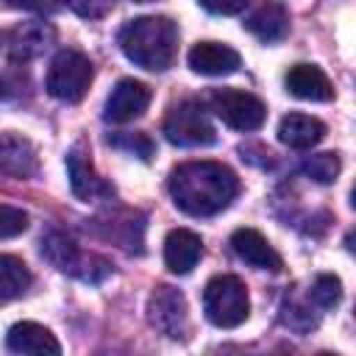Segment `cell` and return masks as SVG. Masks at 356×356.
<instances>
[{
  "mask_svg": "<svg viewBox=\"0 0 356 356\" xmlns=\"http://www.w3.org/2000/svg\"><path fill=\"white\" fill-rule=\"evenodd\" d=\"M245 28H248L256 39H261V42H267V44H270V42H281V39L289 33V14L284 11V6L267 3V6H261L256 14L248 17Z\"/></svg>",
  "mask_w": 356,
  "mask_h": 356,
  "instance_id": "cell-17",
  "label": "cell"
},
{
  "mask_svg": "<svg viewBox=\"0 0 356 356\" xmlns=\"http://www.w3.org/2000/svg\"><path fill=\"white\" fill-rule=\"evenodd\" d=\"M209 103H211V111L228 128H236V131H256V128H261V122L267 117L264 103L256 95L242 92V89H217V92H211Z\"/></svg>",
  "mask_w": 356,
  "mask_h": 356,
  "instance_id": "cell-6",
  "label": "cell"
},
{
  "mask_svg": "<svg viewBox=\"0 0 356 356\" xmlns=\"http://www.w3.org/2000/svg\"><path fill=\"white\" fill-rule=\"evenodd\" d=\"M6 345L11 353H22V356H58L61 353V345L53 337V331L31 320L14 323L6 334Z\"/></svg>",
  "mask_w": 356,
  "mask_h": 356,
  "instance_id": "cell-10",
  "label": "cell"
},
{
  "mask_svg": "<svg viewBox=\"0 0 356 356\" xmlns=\"http://www.w3.org/2000/svg\"><path fill=\"white\" fill-rule=\"evenodd\" d=\"M309 298H312L320 309H334V306L342 300V281H339L337 275L323 273V275L314 278V284H312V289H309Z\"/></svg>",
  "mask_w": 356,
  "mask_h": 356,
  "instance_id": "cell-22",
  "label": "cell"
},
{
  "mask_svg": "<svg viewBox=\"0 0 356 356\" xmlns=\"http://www.w3.org/2000/svg\"><path fill=\"white\" fill-rule=\"evenodd\" d=\"M206 11L211 14H222V17H231V14H239L250 0H197Z\"/></svg>",
  "mask_w": 356,
  "mask_h": 356,
  "instance_id": "cell-27",
  "label": "cell"
},
{
  "mask_svg": "<svg viewBox=\"0 0 356 356\" xmlns=\"http://www.w3.org/2000/svg\"><path fill=\"white\" fill-rule=\"evenodd\" d=\"M42 256L61 273H70V275H78L83 281H95L92 275V261H100V256H86L81 253V248L61 231H50L47 236H42Z\"/></svg>",
  "mask_w": 356,
  "mask_h": 356,
  "instance_id": "cell-9",
  "label": "cell"
},
{
  "mask_svg": "<svg viewBox=\"0 0 356 356\" xmlns=\"http://www.w3.org/2000/svg\"><path fill=\"white\" fill-rule=\"evenodd\" d=\"M39 170L36 147L14 131H0V172L14 178H33Z\"/></svg>",
  "mask_w": 356,
  "mask_h": 356,
  "instance_id": "cell-11",
  "label": "cell"
},
{
  "mask_svg": "<svg viewBox=\"0 0 356 356\" xmlns=\"http://www.w3.org/2000/svg\"><path fill=\"white\" fill-rule=\"evenodd\" d=\"M150 97H153V92H150L147 83L134 81V78H122V81L111 89V95L106 97L103 117H106V122L122 125V122H128V120L145 114L147 106H150Z\"/></svg>",
  "mask_w": 356,
  "mask_h": 356,
  "instance_id": "cell-8",
  "label": "cell"
},
{
  "mask_svg": "<svg viewBox=\"0 0 356 356\" xmlns=\"http://www.w3.org/2000/svg\"><path fill=\"white\" fill-rule=\"evenodd\" d=\"M67 175H70V186H72L75 197H81V200H92L95 195H100L106 189L103 181L97 178L92 161L81 150H72L67 156Z\"/></svg>",
  "mask_w": 356,
  "mask_h": 356,
  "instance_id": "cell-18",
  "label": "cell"
},
{
  "mask_svg": "<svg viewBox=\"0 0 356 356\" xmlns=\"http://www.w3.org/2000/svg\"><path fill=\"white\" fill-rule=\"evenodd\" d=\"M31 286V270L22 259L0 253V303L19 298Z\"/></svg>",
  "mask_w": 356,
  "mask_h": 356,
  "instance_id": "cell-20",
  "label": "cell"
},
{
  "mask_svg": "<svg viewBox=\"0 0 356 356\" xmlns=\"http://www.w3.org/2000/svg\"><path fill=\"white\" fill-rule=\"evenodd\" d=\"M28 228V214L17 206H6L0 203V239H11L19 236Z\"/></svg>",
  "mask_w": 356,
  "mask_h": 356,
  "instance_id": "cell-24",
  "label": "cell"
},
{
  "mask_svg": "<svg viewBox=\"0 0 356 356\" xmlns=\"http://www.w3.org/2000/svg\"><path fill=\"white\" fill-rule=\"evenodd\" d=\"M117 42L125 58L136 67L164 72L178 53V25L170 17H136L122 25Z\"/></svg>",
  "mask_w": 356,
  "mask_h": 356,
  "instance_id": "cell-2",
  "label": "cell"
},
{
  "mask_svg": "<svg viewBox=\"0 0 356 356\" xmlns=\"http://www.w3.org/2000/svg\"><path fill=\"white\" fill-rule=\"evenodd\" d=\"M8 8H19V11H36V14H53L61 8L64 0H3Z\"/></svg>",
  "mask_w": 356,
  "mask_h": 356,
  "instance_id": "cell-26",
  "label": "cell"
},
{
  "mask_svg": "<svg viewBox=\"0 0 356 356\" xmlns=\"http://www.w3.org/2000/svg\"><path fill=\"white\" fill-rule=\"evenodd\" d=\"M286 92L300 97V100H314V103H328L334 97V86L328 75L317 64H295L286 72Z\"/></svg>",
  "mask_w": 356,
  "mask_h": 356,
  "instance_id": "cell-15",
  "label": "cell"
},
{
  "mask_svg": "<svg viewBox=\"0 0 356 356\" xmlns=\"http://www.w3.org/2000/svg\"><path fill=\"white\" fill-rule=\"evenodd\" d=\"M323 136H325V125L312 114H286L278 122V142L292 150H309L317 142H323Z\"/></svg>",
  "mask_w": 356,
  "mask_h": 356,
  "instance_id": "cell-16",
  "label": "cell"
},
{
  "mask_svg": "<svg viewBox=\"0 0 356 356\" xmlns=\"http://www.w3.org/2000/svg\"><path fill=\"white\" fill-rule=\"evenodd\" d=\"M170 197L189 217H211L231 206L239 178L220 161H186L170 172Z\"/></svg>",
  "mask_w": 356,
  "mask_h": 356,
  "instance_id": "cell-1",
  "label": "cell"
},
{
  "mask_svg": "<svg viewBox=\"0 0 356 356\" xmlns=\"http://www.w3.org/2000/svg\"><path fill=\"white\" fill-rule=\"evenodd\" d=\"M139 3H147V0H139Z\"/></svg>",
  "mask_w": 356,
  "mask_h": 356,
  "instance_id": "cell-28",
  "label": "cell"
},
{
  "mask_svg": "<svg viewBox=\"0 0 356 356\" xmlns=\"http://www.w3.org/2000/svg\"><path fill=\"white\" fill-rule=\"evenodd\" d=\"M70 8L83 17V19H100L103 14H108V8L114 6V0H67Z\"/></svg>",
  "mask_w": 356,
  "mask_h": 356,
  "instance_id": "cell-25",
  "label": "cell"
},
{
  "mask_svg": "<svg viewBox=\"0 0 356 356\" xmlns=\"http://www.w3.org/2000/svg\"><path fill=\"white\" fill-rule=\"evenodd\" d=\"M164 136L178 147H206L217 139L209 111L197 100L175 103L164 117Z\"/></svg>",
  "mask_w": 356,
  "mask_h": 356,
  "instance_id": "cell-4",
  "label": "cell"
},
{
  "mask_svg": "<svg viewBox=\"0 0 356 356\" xmlns=\"http://www.w3.org/2000/svg\"><path fill=\"white\" fill-rule=\"evenodd\" d=\"M203 312L217 328H236L250 314L248 286L236 275H214L203 289Z\"/></svg>",
  "mask_w": 356,
  "mask_h": 356,
  "instance_id": "cell-3",
  "label": "cell"
},
{
  "mask_svg": "<svg viewBox=\"0 0 356 356\" xmlns=\"http://www.w3.org/2000/svg\"><path fill=\"white\" fill-rule=\"evenodd\" d=\"M108 145H114V147H120V150H128V153H134V156H139V159H150L153 156V142H150V136L147 134H117V136H108Z\"/></svg>",
  "mask_w": 356,
  "mask_h": 356,
  "instance_id": "cell-23",
  "label": "cell"
},
{
  "mask_svg": "<svg viewBox=\"0 0 356 356\" xmlns=\"http://www.w3.org/2000/svg\"><path fill=\"white\" fill-rule=\"evenodd\" d=\"M203 256V242L189 228H172L164 239V264L175 275H186Z\"/></svg>",
  "mask_w": 356,
  "mask_h": 356,
  "instance_id": "cell-14",
  "label": "cell"
},
{
  "mask_svg": "<svg viewBox=\"0 0 356 356\" xmlns=\"http://www.w3.org/2000/svg\"><path fill=\"white\" fill-rule=\"evenodd\" d=\"M300 170L317 181V184H331L337 181L339 170H342V161L337 153H314V156H306V161L300 164Z\"/></svg>",
  "mask_w": 356,
  "mask_h": 356,
  "instance_id": "cell-21",
  "label": "cell"
},
{
  "mask_svg": "<svg viewBox=\"0 0 356 356\" xmlns=\"http://www.w3.org/2000/svg\"><path fill=\"white\" fill-rule=\"evenodd\" d=\"M92 61L78 50H61L47 70V92L61 103H78L92 83Z\"/></svg>",
  "mask_w": 356,
  "mask_h": 356,
  "instance_id": "cell-5",
  "label": "cell"
},
{
  "mask_svg": "<svg viewBox=\"0 0 356 356\" xmlns=\"http://www.w3.org/2000/svg\"><path fill=\"white\" fill-rule=\"evenodd\" d=\"M231 248H234V253L245 264H250L256 270H273V273H278L284 267V261L275 253V248L256 228H236L231 234Z\"/></svg>",
  "mask_w": 356,
  "mask_h": 356,
  "instance_id": "cell-13",
  "label": "cell"
},
{
  "mask_svg": "<svg viewBox=\"0 0 356 356\" xmlns=\"http://www.w3.org/2000/svg\"><path fill=\"white\" fill-rule=\"evenodd\" d=\"M147 320L156 331H161L170 339H184L189 328V314H186V300L178 289L172 286H159L147 298Z\"/></svg>",
  "mask_w": 356,
  "mask_h": 356,
  "instance_id": "cell-7",
  "label": "cell"
},
{
  "mask_svg": "<svg viewBox=\"0 0 356 356\" xmlns=\"http://www.w3.org/2000/svg\"><path fill=\"white\" fill-rule=\"evenodd\" d=\"M50 39H53V31L44 22H25L11 33V56L14 58H33L47 47Z\"/></svg>",
  "mask_w": 356,
  "mask_h": 356,
  "instance_id": "cell-19",
  "label": "cell"
},
{
  "mask_svg": "<svg viewBox=\"0 0 356 356\" xmlns=\"http://www.w3.org/2000/svg\"><path fill=\"white\" fill-rule=\"evenodd\" d=\"M186 61L197 75H209V78L231 75L239 70V53L222 42H197L189 50Z\"/></svg>",
  "mask_w": 356,
  "mask_h": 356,
  "instance_id": "cell-12",
  "label": "cell"
}]
</instances>
